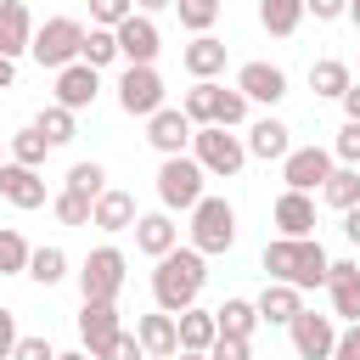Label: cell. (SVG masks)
<instances>
[{"instance_id": "603a6c76", "label": "cell", "mask_w": 360, "mask_h": 360, "mask_svg": "<svg viewBox=\"0 0 360 360\" xmlns=\"http://www.w3.org/2000/svg\"><path fill=\"white\" fill-rule=\"evenodd\" d=\"M180 62H186V73H191V79H219V73H225V39L197 34V39L180 51Z\"/></svg>"}, {"instance_id": "bcb514c9", "label": "cell", "mask_w": 360, "mask_h": 360, "mask_svg": "<svg viewBox=\"0 0 360 360\" xmlns=\"http://www.w3.org/2000/svg\"><path fill=\"white\" fill-rule=\"evenodd\" d=\"M11 360H56V349H51L45 338H17V349H11Z\"/></svg>"}, {"instance_id": "30bf717a", "label": "cell", "mask_w": 360, "mask_h": 360, "mask_svg": "<svg viewBox=\"0 0 360 360\" xmlns=\"http://www.w3.org/2000/svg\"><path fill=\"white\" fill-rule=\"evenodd\" d=\"M112 39H118V62H158V51H163V34L146 11H129L112 28Z\"/></svg>"}, {"instance_id": "8992f818", "label": "cell", "mask_w": 360, "mask_h": 360, "mask_svg": "<svg viewBox=\"0 0 360 360\" xmlns=\"http://www.w3.org/2000/svg\"><path fill=\"white\" fill-rule=\"evenodd\" d=\"M79 45H84V22H79V17H45V22L34 28V39H28V56L56 73V68L79 62Z\"/></svg>"}, {"instance_id": "7bdbcfd3", "label": "cell", "mask_w": 360, "mask_h": 360, "mask_svg": "<svg viewBox=\"0 0 360 360\" xmlns=\"http://www.w3.org/2000/svg\"><path fill=\"white\" fill-rule=\"evenodd\" d=\"M208 360H253V343H248V338H231V332H219V338L208 343Z\"/></svg>"}, {"instance_id": "f546056e", "label": "cell", "mask_w": 360, "mask_h": 360, "mask_svg": "<svg viewBox=\"0 0 360 360\" xmlns=\"http://www.w3.org/2000/svg\"><path fill=\"white\" fill-rule=\"evenodd\" d=\"M214 326H219V332H231V338H253V326H259L253 298H225V304L214 309Z\"/></svg>"}, {"instance_id": "11a10c76", "label": "cell", "mask_w": 360, "mask_h": 360, "mask_svg": "<svg viewBox=\"0 0 360 360\" xmlns=\"http://www.w3.org/2000/svg\"><path fill=\"white\" fill-rule=\"evenodd\" d=\"M343 17H349V22L360 28V0H349V11H343Z\"/></svg>"}, {"instance_id": "5b68a950", "label": "cell", "mask_w": 360, "mask_h": 360, "mask_svg": "<svg viewBox=\"0 0 360 360\" xmlns=\"http://www.w3.org/2000/svg\"><path fill=\"white\" fill-rule=\"evenodd\" d=\"M231 242H236V208L225 202V197H197V208H191V248L202 253V259H214V253H231Z\"/></svg>"}, {"instance_id": "8d00e7d4", "label": "cell", "mask_w": 360, "mask_h": 360, "mask_svg": "<svg viewBox=\"0 0 360 360\" xmlns=\"http://www.w3.org/2000/svg\"><path fill=\"white\" fill-rule=\"evenodd\" d=\"M51 208H56V219H62V225H90L96 197H84V191H68V186H62V197H56Z\"/></svg>"}, {"instance_id": "d4e9b609", "label": "cell", "mask_w": 360, "mask_h": 360, "mask_svg": "<svg viewBox=\"0 0 360 360\" xmlns=\"http://www.w3.org/2000/svg\"><path fill=\"white\" fill-rule=\"evenodd\" d=\"M90 225H101V231H129V225H135V197L118 191V186H107V191L96 197V208H90Z\"/></svg>"}, {"instance_id": "f6af8a7d", "label": "cell", "mask_w": 360, "mask_h": 360, "mask_svg": "<svg viewBox=\"0 0 360 360\" xmlns=\"http://www.w3.org/2000/svg\"><path fill=\"white\" fill-rule=\"evenodd\" d=\"M332 360H360V321H349L332 343Z\"/></svg>"}, {"instance_id": "60d3db41", "label": "cell", "mask_w": 360, "mask_h": 360, "mask_svg": "<svg viewBox=\"0 0 360 360\" xmlns=\"http://www.w3.org/2000/svg\"><path fill=\"white\" fill-rule=\"evenodd\" d=\"M332 158L360 169V124H354V118H343V129H338V141H332Z\"/></svg>"}, {"instance_id": "7a4b0ae2", "label": "cell", "mask_w": 360, "mask_h": 360, "mask_svg": "<svg viewBox=\"0 0 360 360\" xmlns=\"http://www.w3.org/2000/svg\"><path fill=\"white\" fill-rule=\"evenodd\" d=\"M326 248L315 242V236H276V242H264V270H270V281H287V287H298V292H309V287H326Z\"/></svg>"}, {"instance_id": "f35d334b", "label": "cell", "mask_w": 360, "mask_h": 360, "mask_svg": "<svg viewBox=\"0 0 360 360\" xmlns=\"http://www.w3.org/2000/svg\"><path fill=\"white\" fill-rule=\"evenodd\" d=\"M68 191L101 197V191H107V169H101V163H73V169H68Z\"/></svg>"}, {"instance_id": "680465c9", "label": "cell", "mask_w": 360, "mask_h": 360, "mask_svg": "<svg viewBox=\"0 0 360 360\" xmlns=\"http://www.w3.org/2000/svg\"><path fill=\"white\" fill-rule=\"evenodd\" d=\"M214 6H219V0H214Z\"/></svg>"}, {"instance_id": "484cf974", "label": "cell", "mask_w": 360, "mask_h": 360, "mask_svg": "<svg viewBox=\"0 0 360 360\" xmlns=\"http://www.w3.org/2000/svg\"><path fill=\"white\" fill-rule=\"evenodd\" d=\"M174 332H180V349H202V354H208V343L219 338V326H214V309H197V304L174 315Z\"/></svg>"}, {"instance_id": "d590c367", "label": "cell", "mask_w": 360, "mask_h": 360, "mask_svg": "<svg viewBox=\"0 0 360 360\" xmlns=\"http://www.w3.org/2000/svg\"><path fill=\"white\" fill-rule=\"evenodd\" d=\"M45 152H51V146H45V135H39L34 124L11 135V163H28V169H39V163H45Z\"/></svg>"}, {"instance_id": "ee69618b", "label": "cell", "mask_w": 360, "mask_h": 360, "mask_svg": "<svg viewBox=\"0 0 360 360\" xmlns=\"http://www.w3.org/2000/svg\"><path fill=\"white\" fill-rule=\"evenodd\" d=\"M96 360H146V349H141V338H135V332H118Z\"/></svg>"}, {"instance_id": "7c38bea8", "label": "cell", "mask_w": 360, "mask_h": 360, "mask_svg": "<svg viewBox=\"0 0 360 360\" xmlns=\"http://www.w3.org/2000/svg\"><path fill=\"white\" fill-rule=\"evenodd\" d=\"M124 326H118V304H101V298H84V309H79V343H84V354L96 360L112 338H118Z\"/></svg>"}, {"instance_id": "db71d44e", "label": "cell", "mask_w": 360, "mask_h": 360, "mask_svg": "<svg viewBox=\"0 0 360 360\" xmlns=\"http://www.w3.org/2000/svg\"><path fill=\"white\" fill-rule=\"evenodd\" d=\"M174 360H208L202 349H174Z\"/></svg>"}, {"instance_id": "7dc6e473", "label": "cell", "mask_w": 360, "mask_h": 360, "mask_svg": "<svg viewBox=\"0 0 360 360\" xmlns=\"http://www.w3.org/2000/svg\"><path fill=\"white\" fill-rule=\"evenodd\" d=\"M349 11V0H304V17H315V22H338Z\"/></svg>"}, {"instance_id": "e0dca14e", "label": "cell", "mask_w": 360, "mask_h": 360, "mask_svg": "<svg viewBox=\"0 0 360 360\" xmlns=\"http://www.w3.org/2000/svg\"><path fill=\"white\" fill-rule=\"evenodd\" d=\"M135 248L146 253V259H163L174 242H180V225H174V214L169 208H152V214H135Z\"/></svg>"}, {"instance_id": "6da1fadb", "label": "cell", "mask_w": 360, "mask_h": 360, "mask_svg": "<svg viewBox=\"0 0 360 360\" xmlns=\"http://www.w3.org/2000/svg\"><path fill=\"white\" fill-rule=\"evenodd\" d=\"M202 281H208V259H202L197 248H180V242H174V248L158 259V270H152V298H158V309L180 315V309L197 304Z\"/></svg>"}, {"instance_id": "9f6ffc18", "label": "cell", "mask_w": 360, "mask_h": 360, "mask_svg": "<svg viewBox=\"0 0 360 360\" xmlns=\"http://www.w3.org/2000/svg\"><path fill=\"white\" fill-rule=\"evenodd\" d=\"M56 360H90V354H84V349H68V354H56Z\"/></svg>"}, {"instance_id": "b9f144b4", "label": "cell", "mask_w": 360, "mask_h": 360, "mask_svg": "<svg viewBox=\"0 0 360 360\" xmlns=\"http://www.w3.org/2000/svg\"><path fill=\"white\" fill-rule=\"evenodd\" d=\"M129 11H135V0H90V22L96 28H118Z\"/></svg>"}, {"instance_id": "816d5d0a", "label": "cell", "mask_w": 360, "mask_h": 360, "mask_svg": "<svg viewBox=\"0 0 360 360\" xmlns=\"http://www.w3.org/2000/svg\"><path fill=\"white\" fill-rule=\"evenodd\" d=\"M11 84H17V62H11V56H0V90H11Z\"/></svg>"}, {"instance_id": "7402d4cb", "label": "cell", "mask_w": 360, "mask_h": 360, "mask_svg": "<svg viewBox=\"0 0 360 360\" xmlns=\"http://www.w3.org/2000/svg\"><path fill=\"white\" fill-rule=\"evenodd\" d=\"M28 39H34V17H28V6L22 0H0V56H22L28 51Z\"/></svg>"}, {"instance_id": "d6a6232c", "label": "cell", "mask_w": 360, "mask_h": 360, "mask_svg": "<svg viewBox=\"0 0 360 360\" xmlns=\"http://www.w3.org/2000/svg\"><path fill=\"white\" fill-rule=\"evenodd\" d=\"M34 129L45 135V146H68V141H73V112H68L62 101H51V107H39Z\"/></svg>"}, {"instance_id": "83f0119b", "label": "cell", "mask_w": 360, "mask_h": 360, "mask_svg": "<svg viewBox=\"0 0 360 360\" xmlns=\"http://www.w3.org/2000/svg\"><path fill=\"white\" fill-rule=\"evenodd\" d=\"M349 84H354L349 62H338V56H321V62H309V90H315V96H332V101H338Z\"/></svg>"}, {"instance_id": "f1b7e54d", "label": "cell", "mask_w": 360, "mask_h": 360, "mask_svg": "<svg viewBox=\"0 0 360 360\" xmlns=\"http://www.w3.org/2000/svg\"><path fill=\"white\" fill-rule=\"evenodd\" d=\"M259 22H264V34L287 39V34H298V22H304V0H259Z\"/></svg>"}, {"instance_id": "e575fe53", "label": "cell", "mask_w": 360, "mask_h": 360, "mask_svg": "<svg viewBox=\"0 0 360 360\" xmlns=\"http://www.w3.org/2000/svg\"><path fill=\"white\" fill-rule=\"evenodd\" d=\"M28 242H22V231H11V225H0V276H22L28 270Z\"/></svg>"}, {"instance_id": "681fc988", "label": "cell", "mask_w": 360, "mask_h": 360, "mask_svg": "<svg viewBox=\"0 0 360 360\" xmlns=\"http://www.w3.org/2000/svg\"><path fill=\"white\" fill-rule=\"evenodd\" d=\"M338 101H343V118H354V124H360V84H349Z\"/></svg>"}, {"instance_id": "52a82bcc", "label": "cell", "mask_w": 360, "mask_h": 360, "mask_svg": "<svg viewBox=\"0 0 360 360\" xmlns=\"http://www.w3.org/2000/svg\"><path fill=\"white\" fill-rule=\"evenodd\" d=\"M118 107L129 118H152L163 107V73L152 62H124V73H118Z\"/></svg>"}, {"instance_id": "5bb4252c", "label": "cell", "mask_w": 360, "mask_h": 360, "mask_svg": "<svg viewBox=\"0 0 360 360\" xmlns=\"http://www.w3.org/2000/svg\"><path fill=\"white\" fill-rule=\"evenodd\" d=\"M96 90H101V68H90V62L56 68V101H62L68 112H84V107L96 101Z\"/></svg>"}, {"instance_id": "ac0fdd59", "label": "cell", "mask_w": 360, "mask_h": 360, "mask_svg": "<svg viewBox=\"0 0 360 360\" xmlns=\"http://www.w3.org/2000/svg\"><path fill=\"white\" fill-rule=\"evenodd\" d=\"M270 219H276V231H281V236H315V197L287 186V191L276 197Z\"/></svg>"}, {"instance_id": "8fae6325", "label": "cell", "mask_w": 360, "mask_h": 360, "mask_svg": "<svg viewBox=\"0 0 360 360\" xmlns=\"http://www.w3.org/2000/svg\"><path fill=\"white\" fill-rule=\"evenodd\" d=\"M338 169V158L326 152V146H292L287 158H281V180L292 186V191H321V180Z\"/></svg>"}, {"instance_id": "44dd1931", "label": "cell", "mask_w": 360, "mask_h": 360, "mask_svg": "<svg viewBox=\"0 0 360 360\" xmlns=\"http://www.w3.org/2000/svg\"><path fill=\"white\" fill-rule=\"evenodd\" d=\"M135 338H141V349H146L152 360H174V349H180V332H174V315H169V309L141 315V321H135Z\"/></svg>"}, {"instance_id": "d6986e66", "label": "cell", "mask_w": 360, "mask_h": 360, "mask_svg": "<svg viewBox=\"0 0 360 360\" xmlns=\"http://www.w3.org/2000/svg\"><path fill=\"white\" fill-rule=\"evenodd\" d=\"M0 197H6L11 208H39V202H45L39 169H28V163H0Z\"/></svg>"}, {"instance_id": "9c48e42d", "label": "cell", "mask_w": 360, "mask_h": 360, "mask_svg": "<svg viewBox=\"0 0 360 360\" xmlns=\"http://www.w3.org/2000/svg\"><path fill=\"white\" fill-rule=\"evenodd\" d=\"M287 332H292V349H298V360H332V343H338V321H332V315L298 309V315L287 321Z\"/></svg>"}, {"instance_id": "ba28073f", "label": "cell", "mask_w": 360, "mask_h": 360, "mask_svg": "<svg viewBox=\"0 0 360 360\" xmlns=\"http://www.w3.org/2000/svg\"><path fill=\"white\" fill-rule=\"evenodd\" d=\"M79 292L101 298V304H118V292H124V253L118 248H90L84 264H79Z\"/></svg>"}, {"instance_id": "4316f807", "label": "cell", "mask_w": 360, "mask_h": 360, "mask_svg": "<svg viewBox=\"0 0 360 360\" xmlns=\"http://www.w3.org/2000/svg\"><path fill=\"white\" fill-rule=\"evenodd\" d=\"M321 197H326V208H338V214L354 208V202H360V169H354V163H338V169L321 180Z\"/></svg>"}, {"instance_id": "6f0895ef", "label": "cell", "mask_w": 360, "mask_h": 360, "mask_svg": "<svg viewBox=\"0 0 360 360\" xmlns=\"http://www.w3.org/2000/svg\"><path fill=\"white\" fill-rule=\"evenodd\" d=\"M0 163H6V152H0Z\"/></svg>"}, {"instance_id": "4fadbf2b", "label": "cell", "mask_w": 360, "mask_h": 360, "mask_svg": "<svg viewBox=\"0 0 360 360\" xmlns=\"http://www.w3.org/2000/svg\"><path fill=\"white\" fill-rule=\"evenodd\" d=\"M326 292H332V321H360V264L354 259L326 264Z\"/></svg>"}, {"instance_id": "cb8c5ba5", "label": "cell", "mask_w": 360, "mask_h": 360, "mask_svg": "<svg viewBox=\"0 0 360 360\" xmlns=\"http://www.w3.org/2000/svg\"><path fill=\"white\" fill-rule=\"evenodd\" d=\"M253 309H259V321H270V326H287V321L304 309V292H298V287H287V281H270V287L253 298Z\"/></svg>"}, {"instance_id": "2e32d148", "label": "cell", "mask_w": 360, "mask_h": 360, "mask_svg": "<svg viewBox=\"0 0 360 360\" xmlns=\"http://www.w3.org/2000/svg\"><path fill=\"white\" fill-rule=\"evenodd\" d=\"M191 129H197V124H191V118H186L180 107H158V112L146 118V141H152V146H158L163 158L186 152V146H191Z\"/></svg>"}, {"instance_id": "277c9868", "label": "cell", "mask_w": 360, "mask_h": 360, "mask_svg": "<svg viewBox=\"0 0 360 360\" xmlns=\"http://www.w3.org/2000/svg\"><path fill=\"white\" fill-rule=\"evenodd\" d=\"M202 163L191 158V152H174V158H163L158 163V202L169 208V214H191L197 208V197H202Z\"/></svg>"}, {"instance_id": "3957f363", "label": "cell", "mask_w": 360, "mask_h": 360, "mask_svg": "<svg viewBox=\"0 0 360 360\" xmlns=\"http://www.w3.org/2000/svg\"><path fill=\"white\" fill-rule=\"evenodd\" d=\"M191 158L202 163V174L231 180V174H242L248 146H242V135H236V129H225V124H197V129H191Z\"/></svg>"}, {"instance_id": "f5cc1de1", "label": "cell", "mask_w": 360, "mask_h": 360, "mask_svg": "<svg viewBox=\"0 0 360 360\" xmlns=\"http://www.w3.org/2000/svg\"><path fill=\"white\" fill-rule=\"evenodd\" d=\"M135 6H141V11L152 17V11H163V6H174V0H135Z\"/></svg>"}, {"instance_id": "836d02e7", "label": "cell", "mask_w": 360, "mask_h": 360, "mask_svg": "<svg viewBox=\"0 0 360 360\" xmlns=\"http://www.w3.org/2000/svg\"><path fill=\"white\" fill-rule=\"evenodd\" d=\"M214 96H219V84H214V79H197V84L186 90L180 112H186L191 124H214Z\"/></svg>"}, {"instance_id": "74e56055", "label": "cell", "mask_w": 360, "mask_h": 360, "mask_svg": "<svg viewBox=\"0 0 360 360\" xmlns=\"http://www.w3.org/2000/svg\"><path fill=\"white\" fill-rule=\"evenodd\" d=\"M242 118H248V96H242V90H225V84H219V96H214V124L236 129Z\"/></svg>"}, {"instance_id": "f907efd6", "label": "cell", "mask_w": 360, "mask_h": 360, "mask_svg": "<svg viewBox=\"0 0 360 360\" xmlns=\"http://www.w3.org/2000/svg\"><path fill=\"white\" fill-rule=\"evenodd\" d=\"M343 236L360 248V202H354V208H343Z\"/></svg>"}, {"instance_id": "9a60e30c", "label": "cell", "mask_w": 360, "mask_h": 360, "mask_svg": "<svg viewBox=\"0 0 360 360\" xmlns=\"http://www.w3.org/2000/svg\"><path fill=\"white\" fill-rule=\"evenodd\" d=\"M236 90H242L248 101H259V107H276V101L287 96V73H281L276 62H242V68H236Z\"/></svg>"}, {"instance_id": "ab89813d", "label": "cell", "mask_w": 360, "mask_h": 360, "mask_svg": "<svg viewBox=\"0 0 360 360\" xmlns=\"http://www.w3.org/2000/svg\"><path fill=\"white\" fill-rule=\"evenodd\" d=\"M174 11H180V22H186L191 34H208V28H214V17H219V6H214V0H174Z\"/></svg>"}, {"instance_id": "c3c4849f", "label": "cell", "mask_w": 360, "mask_h": 360, "mask_svg": "<svg viewBox=\"0 0 360 360\" xmlns=\"http://www.w3.org/2000/svg\"><path fill=\"white\" fill-rule=\"evenodd\" d=\"M11 349H17V315L0 309V360H11Z\"/></svg>"}, {"instance_id": "ffe728a7", "label": "cell", "mask_w": 360, "mask_h": 360, "mask_svg": "<svg viewBox=\"0 0 360 360\" xmlns=\"http://www.w3.org/2000/svg\"><path fill=\"white\" fill-rule=\"evenodd\" d=\"M242 146H248V158H259V163H281V158L292 152V129H287L281 118H259Z\"/></svg>"}, {"instance_id": "1f68e13d", "label": "cell", "mask_w": 360, "mask_h": 360, "mask_svg": "<svg viewBox=\"0 0 360 360\" xmlns=\"http://www.w3.org/2000/svg\"><path fill=\"white\" fill-rule=\"evenodd\" d=\"M79 62H90V68H112L118 62V39H112V28H84V45H79Z\"/></svg>"}, {"instance_id": "4dcf8cb0", "label": "cell", "mask_w": 360, "mask_h": 360, "mask_svg": "<svg viewBox=\"0 0 360 360\" xmlns=\"http://www.w3.org/2000/svg\"><path fill=\"white\" fill-rule=\"evenodd\" d=\"M22 276H34L39 287H56V281L68 276V253H62L56 242H51V248H34V253H28V270H22Z\"/></svg>"}]
</instances>
